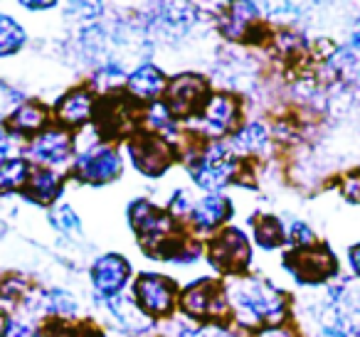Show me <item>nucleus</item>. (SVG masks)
Masks as SVG:
<instances>
[{"label": "nucleus", "instance_id": "obj_37", "mask_svg": "<svg viewBox=\"0 0 360 337\" xmlns=\"http://www.w3.org/2000/svg\"><path fill=\"white\" fill-rule=\"evenodd\" d=\"M22 8H27V11H32V13H42V11L57 8V3H22Z\"/></svg>", "mask_w": 360, "mask_h": 337}, {"label": "nucleus", "instance_id": "obj_1", "mask_svg": "<svg viewBox=\"0 0 360 337\" xmlns=\"http://www.w3.org/2000/svg\"><path fill=\"white\" fill-rule=\"evenodd\" d=\"M225 296L237 325L250 330L281 325L289 315L286 296L266 278L250 276V273L232 276L225 281Z\"/></svg>", "mask_w": 360, "mask_h": 337}, {"label": "nucleus", "instance_id": "obj_29", "mask_svg": "<svg viewBox=\"0 0 360 337\" xmlns=\"http://www.w3.org/2000/svg\"><path fill=\"white\" fill-rule=\"evenodd\" d=\"M32 293V283L27 281L22 273H6L0 276V300L8 305H18L25 303Z\"/></svg>", "mask_w": 360, "mask_h": 337}, {"label": "nucleus", "instance_id": "obj_4", "mask_svg": "<svg viewBox=\"0 0 360 337\" xmlns=\"http://www.w3.org/2000/svg\"><path fill=\"white\" fill-rule=\"evenodd\" d=\"M129 224L148 256H153L168 239L178 234V224L168 214V209H160L150 199H134L129 204Z\"/></svg>", "mask_w": 360, "mask_h": 337}, {"label": "nucleus", "instance_id": "obj_19", "mask_svg": "<svg viewBox=\"0 0 360 337\" xmlns=\"http://www.w3.org/2000/svg\"><path fill=\"white\" fill-rule=\"evenodd\" d=\"M50 119H52L50 111L42 104H37V101H22V104H18L15 109L11 111L6 124L15 138L30 140V138H35L37 133H42L47 126H52Z\"/></svg>", "mask_w": 360, "mask_h": 337}, {"label": "nucleus", "instance_id": "obj_12", "mask_svg": "<svg viewBox=\"0 0 360 337\" xmlns=\"http://www.w3.org/2000/svg\"><path fill=\"white\" fill-rule=\"evenodd\" d=\"M131 276H134L131 263L116 251L101 253L89 266V281L91 288H94V296L99 300H109V298L121 296L129 288V283H134Z\"/></svg>", "mask_w": 360, "mask_h": 337}, {"label": "nucleus", "instance_id": "obj_2", "mask_svg": "<svg viewBox=\"0 0 360 337\" xmlns=\"http://www.w3.org/2000/svg\"><path fill=\"white\" fill-rule=\"evenodd\" d=\"M240 116L242 106L240 99L227 91H217L205 99L195 116L186 121L191 133L202 143H215V140H225L240 128Z\"/></svg>", "mask_w": 360, "mask_h": 337}, {"label": "nucleus", "instance_id": "obj_14", "mask_svg": "<svg viewBox=\"0 0 360 337\" xmlns=\"http://www.w3.org/2000/svg\"><path fill=\"white\" fill-rule=\"evenodd\" d=\"M284 266L301 283H321L335 273V258L323 244H314L309 249H294L284 258Z\"/></svg>", "mask_w": 360, "mask_h": 337}, {"label": "nucleus", "instance_id": "obj_22", "mask_svg": "<svg viewBox=\"0 0 360 337\" xmlns=\"http://www.w3.org/2000/svg\"><path fill=\"white\" fill-rule=\"evenodd\" d=\"M202 256V244L198 242L193 234H175L173 239L163 244L158 251L153 253V258L168 263H178V266H186V263H195Z\"/></svg>", "mask_w": 360, "mask_h": 337}, {"label": "nucleus", "instance_id": "obj_7", "mask_svg": "<svg viewBox=\"0 0 360 337\" xmlns=\"http://www.w3.org/2000/svg\"><path fill=\"white\" fill-rule=\"evenodd\" d=\"M75 136L72 131L52 124L42 133L27 140L25 155L22 158L32 168H47V170H62L65 165L75 163Z\"/></svg>", "mask_w": 360, "mask_h": 337}, {"label": "nucleus", "instance_id": "obj_30", "mask_svg": "<svg viewBox=\"0 0 360 337\" xmlns=\"http://www.w3.org/2000/svg\"><path fill=\"white\" fill-rule=\"evenodd\" d=\"M0 337H42V327L27 312H13V315H6Z\"/></svg>", "mask_w": 360, "mask_h": 337}, {"label": "nucleus", "instance_id": "obj_21", "mask_svg": "<svg viewBox=\"0 0 360 337\" xmlns=\"http://www.w3.org/2000/svg\"><path fill=\"white\" fill-rule=\"evenodd\" d=\"M25 197L37 204H55L65 192V175L60 170H47V168H32L30 180L25 185Z\"/></svg>", "mask_w": 360, "mask_h": 337}, {"label": "nucleus", "instance_id": "obj_3", "mask_svg": "<svg viewBox=\"0 0 360 337\" xmlns=\"http://www.w3.org/2000/svg\"><path fill=\"white\" fill-rule=\"evenodd\" d=\"M178 310L183 317L198 325L205 322H227L232 317L230 303L225 296V283L215 278H198L195 283L180 291Z\"/></svg>", "mask_w": 360, "mask_h": 337}, {"label": "nucleus", "instance_id": "obj_26", "mask_svg": "<svg viewBox=\"0 0 360 337\" xmlns=\"http://www.w3.org/2000/svg\"><path fill=\"white\" fill-rule=\"evenodd\" d=\"M252 234H255V242L262 249H279L286 242L284 227L271 214H262V217L252 219Z\"/></svg>", "mask_w": 360, "mask_h": 337}, {"label": "nucleus", "instance_id": "obj_15", "mask_svg": "<svg viewBox=\"0 0 360 337\" xmlns=\"http://www.w3.org/2000/svg\"><path fill=\"white\" fill-rule=\"evenodd\" d=\"M232 217V202L222 192H210L198 197L193 217L188 222L193 237H215L217 232L225 229V224Z\"/></svg>", "mask_w": 360, "mask_h": 337}, {"label": "nucleus", "instance_id": "obj_8", "mask_svg": "<svg viewBox=\"0 0 360 337\" xmlns=\"http://www.w3.org/2000/svg\"><path fill=\"white\" fill-rule=\"evenodd\" d=\"M126 153H129L134 168L146 178H160L178 158V148L173 140L146 133V131H136L131 136L126 143Z\"/></svg>", "mask_w": 360, "mask_h": 337}, {"label": "nucleus", "instance_id": "obj_6", "mask_svg": "<svg viewBox=\"0 0 360 337\" xmlns=\"http://www.w3.org/2000/svg\"><path fill=\"white\" fill-rule=\"evenodd\" d=\"M131 298L139 303V308L150 320H163L170 317L178 308V283L163 273L143 271L131 283Z\"/></svg>", "mask_w": 360, "mask_h": 337}, {"label": "nucleus", "instance_id": "obj_13", "mask_svg": "<svg viewBox=\"0 0 360 337\" xmlns=\"http://www.w3.org/2000/svg\"><path fill=\"white\" fill-rule=\"evenodd\" d=\"M96 101L99 99L89 86H75V89L60 96V101L52 109V119H55L57 126L67 131H82L89 124H94Z\"/></svg>", "mask_w": 360, "mask_h": 337}, {"label": "nucleus", "instance_id": "obj_39", "mask_svg": "<svg viewBox=\"0 0 360 337\" xmlns=\"http://www.w3.org/2000/svg\"><path fill=\"white\" fill-rule=\"evenodd\" d=\"M316 337H345V335H343V332H338V330H330V327H328V330L319 332V335H316Z\"/></svg>", "mask_w": 360, "mask_h": 337}, {"label": "nucleus", "instance_id": "obj_40", "mask_svg": "<svg viewBox=\"0 0 360 337\" xmlns=\"http://www.w3.org/2000/svg\"><path fill=\"white\" fill-rule=\"evenodd\" d=\"M353 45H355V50H360V32H355V37H353Z\"/></svg>", "mask_w": 360, "mask_h": 337}, {"label": "nucleus", "instance_id": "obj_32", "mask_svg": "<svg viewBox=\"0 0 360 337\" xmlns=\"http://www.w3.org/2000/svg\"><path fill=\"white\" fill-rule=\"evenodd\" d=\"M42 337H99V332L67 320H52L42 327Z\"/></svg>", "mask_w": 360, "mask_h": 337}, {"label": "nucleus", "instance_id": "obj_28", "mask_svg": "<svg viewBox=\"0 0 360 337\" xmlns=\"http://www.w3.org/2000/svg\"><path fill=\"white\" fill-rule=\"evenodd\" d=\"M50 222H52V227H55L60 234H65V237H70V239H82V237H84L82 219H79V214H77V209L72 207V204L62 202V204H57V207H52Z\"/></svg>", "mask_w": 360, "mask_h": 337}, {"label": "nucleus", "instance_id": "obj_20", "mask_svg": "<svg viewBox=\"0 0 360 337\" xmlns=\"http://www.w3.org/2000/svg\"><path fill=\"white\" fill-rule=\"evenodd\" d=\"M225 143L237 160H245V158H255V155L264 153L271 143V136L264 124H259V121H247V124H242Z\"/></svg>", "mask_w": 360, "mask_h": 337}, {"label": "nucleus", "instance_id": "obj_23", "mask_svg": "<svg viewBox=\"0 0 360 337\" xmlns=\"http://www.w3.org/2000/svg\"><path fill=\"white\" fill-rule=\"evenodd\" d=\"M141 126H143L146 133L160 136V138H168V140H173V136L178 133V121L173 119V114H170L163 101L148 104L141 111Z\"/></svg>", "mask_w": 360, "mask_h": 337}, {"label": "nucleus", "instance_id": "obj_16", "mask_svg": "<svg viewBox=\"0 0 360 337\" xmlns=\"http://www.w3.org/2000/svg\"><path fill=\"white\" fill-rule=\"evenodd\" d=\"M109 312L114 327L126 337H148L155 330V320H150L143 310L139 308V303L131 296H116L109 300H101Z\"/></svg>", "mask_w": 360, "mask_h": 337}, {"label": "nucleus", "instance_id": "obj_18", "mask_svg": "<svg viewBox=\"0 0 360 337\" xmlns=\"http://www.w3.org/2000/svg\"><path fill=\"white\" fill-rule=\"evenodd\" d=\"M262 8L257 3H232L225 6V13L217 18V30L227 40H245L255 32Z\"/></svg>", "mask_w": 360, "mask_h": 337}, {"label": "nucleus", "instance_id": "obj_33", "mask_svg": "<svg viewBox=\"0 0 360 337\" xmlns=\"http://www.w3.org/2000/svg\"><path fill=\"white\" fill-rule=\"evenodd\" d=\"M183 337H242V335L237 330H232V327H227L225 322H205V325L193 322Z\"/></svg>", "mask_w": 360, "mask_h": 337}, {"label": "nucleus", "instance_id": "obj_10", "mask_svg": "<svg viewBox=\"0 0 360 337\" xmlns=\"http://www.w3.org/2000/svg\"><path fill=\"white\" fill-rule=\"evenodd\" d=\"M139 104L131 99L129 94H109L99 96L96 101V114H94V128L99 136L109 140H116L121 136H134L136 126H139Z\"/></svg>", "mask_w": 360, "mask_h": 337}, {"label": "nucleus", "instance_id": "obj_24", "mask_svg": "<svg viewBox=\"0 0 360 337\" xmlns=\"http://www.w3.org/2000/svg\"><path fill=\"white\" fill-rule=\"evenodd\" d=\"M32 165L25 158H13L3 160L0 163V194L6 192H18V190H25L27 180H30Z\"/></svg>", "mask_w": 360, "mask_h": 337}, {"label": "nucleus", "instance_id": "obj_35", "mask_svg": "<svg viewBox=\"0 0 360 337\" xmlns=\"http://www.w3.org/2000/svg\"><path fill=\"white\" fill-rule=\"evenodd\" d=\"M13 138H15V136L11 133L8 124L0 121V163L8 160V158H13Z\"/></svg>", "mask_w": 360, "mask_h": 337}, {"label": "nucleus", "instance_id": "obj_17", "mask_svg": "<svg viewBox=\"0 0 360 337\" xmlns=\"http://www.w3.org/2000/svg\"><path fill=\"white\" fill-rule=\"evenodd\" d=\"M165 91H168V77L163 74V70L150 62H143L136 70L129 72L126 77V94L136 101V104H155L163 101Z\"/></svg>", "mask_w": 360, "mask_h": 337}, {"label": "nucleus", "instance_id": "obj_5", "mask_svg": "<svg viewBox=\"0 0 360 337\" xmlns=\"http://www.w3.org/2000/svg\"><path fill=\"white\" fill-rule=\"evenodd\" d=\"M121 173H124V155L109 140H96L79 148L72 163V175L89 185L114 183L121 178Z\"/></svg>", "mask_w": 360, "mask_h": 337}, {"label": "nucleus", "instance_id": "obj_36", "mask_svg": "<svg viewBox=\"0 0 360 337\" xmlns=\"http://www.w3.org/2000/svg\"><path fill=\"white\" fill-rule=\"evenodd\" d=\"M252 337H296V332L286 325H271V327H262V330H257Z\"/></svg>", "mask_w": 360, "mask_h": 337}, {"label": "nucleus", "instance_id": "obj_9", "mask_svg": "<svg viewBox=\"0 0 360 337\" xmlns=\"http://www.w3.org/2000/svg\"><path fill=\"white\" fill-rule=\"evenodd\" d=\"M207 258L212 268L225 273L227 278L242 276L252 261V246L245 232L237 227H225L207 242Z\"/></svg>", "mask_w": 360, "mask_h": 337}, {"label": "nucleus", "instance_id": "obj_34", "mask_svg": "<svg viewBox=\"0 0 360 337\" xmlns=\"http://www.w3.org/2000/svg\"><path fill=\"white\" fill-rule=\"evenodd\" d=\"M286 242L294 244V249H309L316 244V237L304 222H294L286 232Z\"/></svg>", "mask_w": 360, "mask_h": 337}, {"label": "nucleus", "instance_id": "obj_27", "mask_svg": "<svg viewBox=\"0 0 360 337\" xmlns=\"http://www.w3.org/2000/svg\"><path fill=\"white\" fill-rule=\"evenodd\" d=\"M126 77L129 74H126L121 65H116V62H104V65L94 72V77H91L89 89L101 96L116 94V89H119L121 84L126 86Z\"/></svg>", "mask_w": 360, "mask_h": 337}, {"label": "nucleus", "instance_id": "obj_31", "mask_svg": "<svg viewBox=\"0 0 360 337\" xmlns=\"http://www.w3.org/2000/svg\"><path fill=\"white\" fill-rule=\"evenodd\" d=\"M198 197H193L188 190H175L170 194V202H168V214L175 219V224H188L193 217V209H195Z\"/></svg>", "mask_w": 360, "mask_h": 337}, {"label": "nucleus", "instance_id": "obj_41", "mask_svg": "<svg viewBox=\"0 0 360 337\" xmlns=\"http://www.w3.org/2000/svg\"><path fill=\"white\" fill-rule=\"evenodd\" d=\"M358 74H360V67H358Z\"/></svg>", "mask_w": 360, "mask_h": 337}, {"label": "nucleus", "instance_id": "obj_38", "mask_svg": "<svg viewBox=\"0 0 360 337\" xmlns=\"http://www.w3.org/2000/svg\"><path fill=\"white\" fill-rule=\"evenodd\" d=\"M350 263H353L355 273H358V276H360V244H358V246L350 249Z\"/></svg>", "mask_w": 360, "mask_h": 337}, {"label": "nucleus", "instance_id": "obj_11", "mask_svg": "<svg viewBox=\"0 0 360 337\" xmlns=\"http://www.w3.org/2000/svg\"><path fill=\"white\" fill-rule=\"evenodd\" d=\"M210 96L205 77L200 74H178L168 81V91L163 96V104L173 114L175 121H191L200 111L205 99Z\"/></svg>", "mask_w": 360, "mask_h": 337}, {"label": "nucleus", "instance_id": "obj_25", "mask_svg": "<svg viewBox=\"0 0 360 337\" xmlns=\"http://www.w3.org/2000/svg\"><path fill=\"white\" fill-rule=\"evenodd\" d=\"M27 35L22 30V25L8 13H0V60L18 55L25 47Z\"/></svg>", "mask_w": 360, "mask_h": 337}]
</instances>
